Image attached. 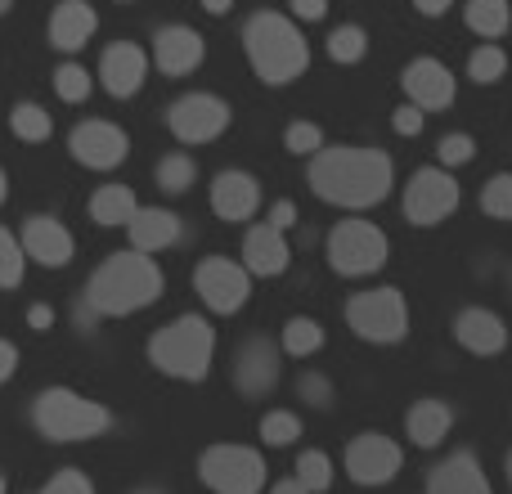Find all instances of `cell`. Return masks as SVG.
Instances as JSON below:
<instances>
[{
  "instance_id": "db71d44e",
  "label": "cell",
  "mask_w": 512,
  "mask_h": 494,
  "mask_svg": "<svg viewBox=\"0 0 512 494\" xmlns=\"http://www.w3.org/2000/svg\"><path fill=\"white\" fill-rule=\"evenodd\" d=\"M0 494H5V477H0Z\"/></svg>"
},
{
  "instance_id": "7a4b0ae2",
  "label": "cell",
  "mask_w": 512,
  "mask_h": 494,
  "mask_svg": "<svg viewBox=\"0 0 512 494\" xmlns=\"http://www.w3.org/2000/svg\"><path fill=\"white\" fill-rule=\"evenodd\" d=\"M162 292V270L144 252H117L90 274L86 306L95 315H135Z\"/></svg>"
},
{
  "instance_id": "cb8c5ba5",
  "label": "cell",
  "mask_w": 512,
  "mask_h": 494,
  "mask_svg": "<svg viewBox=\"0 0 512 494\" xmlns=\"http://www.w3.org/2000/svg\"><path fill=\"white\" fill-rule=\"evenodd\" d=\"M450 427H454V409L445 400H418L405 418V432L418 450H436L450 436Z\"/></svg>"
},
{
  "instance_id": "5bb4252c",
  "label": "cell",
  "mask_w": 512,
  "mask_h": 494,
  "mask_svg": "<svg viewBox=\"0 0 512 494\" xmlns=\"http://www.w3.org/2000/svg\"><path fill=\"white\" fill-rule=\"evenodd\" d=\"M405 95L409 104H418L423 113H432V108H450L454 104V72L445 68L441 59H414L405 68Z\"/></svg>"
},
{
  "instance_id": "bcb514c9",
  "label": "cell",
  "mask_w": 512,
  "mask_h": 494,
  "mask_svg": "<svg viewBox=\"0 0 512 494\" xmlns=\"http://www.w3.org/2000/svg\"><path fill=\"white\" fill-rule=\"evenodd\" d=\"M27 319H32L36 333H45V328L54 324V310H50V306H32V310H27Z\"/></svg>"
},
{
  "instance_id": "7c38bea8",
  "label": "cell",
  "mask_w": 512,
  "mask_h": 494,
  "mask_svg": "<svg viewBox=\"0 0 512 494\" xmlns=\"http://www.w3.org/2000/svg\"><path fill=\"white\" fill-rule=\"evenodd\" d=\"M167 126L176 131V140L185 144H207L230 126V104L216 95H185L171 104L167 113Z\"/></svg>"
},
{
  "instance_id": "ba28073f",
  "label": "cell",
  "mask_w": 512,
  "mask_h": 494,
  "mask_svg": "<svg viewBox=\"0 0 512 494\" xmlns=\"http://www.w3.org/2000/svg\"><path fill=\"white\" fill-rule=\"evenodd\" d=\"M387 256H391L387 234L369 221H342L333 234H328V261H333V270L346 274V279H360V274L382 270Z\"/></svg>"
},
{
  "instance_id": "f1b7e54d",
  "label": "cell",
  "mask_w": 512,
  "mask_h": 494,
  "mask_svg": "<svg viewBox=\"0 0 512 494\" xmlns=\"http://www.w3.org/2000/svg\"><path fill=\"white\" fill-rule=\"evenodd\" d=\"M9 126H14V135H18V140H27V144L50 140V131H54L50 113H45L41 104H18L14 113H9Z\"/></svg>"
},
{
  "instance_id": "8fae6325",
  "label": "cell",
  "mask_w": 512,
  "mask_h": 494,
  "mask_svg": "<svg viewBox=\"0 0 512 494\" xmlns=\"http://www.w3.org/2000/svg\"><path fill=\"white\" fill-rule=\"evenodd\" d=\"M400 463H405L400 445L382 432H364L346 445V472L355 486H387V481H396Z\"/></svg>"
},
{
  "instance_id": "e575fe53",
  "label": "cell",
  "mask_w": 512,
  "mask_h": 494,
  "mask_svg": "<svg viewBox=\"0 0 512 494\" xmlns=\"http://www.w3.org/2000/svg\"><path fill=\"white\" fill-rule=\"evenodd\" d=\"M194 162L185 158V153H171V158L158 162V189H167V194H185L189 185H194Z\"/></svg>"
},
{
  "instance_id": "484cf974",
  "label": "cell",
  "mask_w": 512,
  "mask_h": 494,
  "mask_svg": "<svg viewBox=\"0 0 512 494\" xmlns=\"http://www.w3.org/2000/svg\"><path fill=\"white\" fill-rule=\"evenodd\" d=\"M135 212H140V203H135V194L126 185H104L90 198V221L99 225H131Z\"/></svg>"
},
{
  "instance_id": "8992f818",
  "label": "cell",
  "mask_w": 512,
  "mask_h": 494,
  "mask_svg": "<svg viewBox=\"0 0 512 494\" xmlns=\"http://www.w3.org/2000/svg\"><path fill=\"white\" fill-rule=\"evenodd\" d=\"M346 324L364 337V342L391 346L409 333V306L400 288H369L355 292L351 306H346Z\"/></svg>"
},
{
  "instance_id": "f5cc1de1",
  "label": "cell",
  "mask_w": 512,
  "mask_h": 494,
  "mask_svg": "<svg viewBox=\"0 0 512 494\" xmlns=\"http://www.w3.org/2000/svg\"><path fill=\"white\" fill-rule=\"evenodd\" d=\"M5 9H9V0H0V14H5Z\"/></svg>"
},
{
  "instance_id": "9a60e30c",
  "label": "cell",
  "mask_w": 512,
  "mask_h": 494,
  "mask_svg": "<svg viewBox=\"0 0 512 494\" xmlns=\"http://www.w3.org/2000/svg\"><path fill=\"white\" fill-rule=\"evenodd\" d=\"M144 72H149V59H144L140 45L117 41L104 50V63H99V77H104V90L117 99H131L135 90L144 86Z\"/></svg>"
},
{
  "instance_id": "1f68e13d",
  "label": "cell",
  "mask_w": 512,
  "mask_h": 494,
  "mask_svg": "<svg viewBox=\"0 0 512 494\" xmlns=\"http://www.w3.org/2000/svg\"><path fill=\"white\" fill-rule=\"evenodd\" d=\"M297 481L310 494L333 486V463H328V454L324 450H306V454H301V459H297Z\"/></svg>"
},
{
  "instance_id": "60d3db41",
  "label": "cell",
  "mask_w": 512,
  "mask_h": 494,
  "mask_svg": "<svg viewBox=\"0 0 512 494\" xmlns=\"http://www.w3.org/2000/svg\"><path fill=\"white\" fill-rule=\"evenodd\" d=\"M391 126H396V135H418V131H423V108H418V104L396 108V117H391Z\"/></svg>"
},
{
  "instance_id": "d4e9b609",
  "label": "cell",
  "mask_w": 512,
  "mask_h": 494,
  "mask_svg": "<svg viewBox=\"0 0 512 494\" xmlns=\"http://www.w3.org/2000/svg\"><path fill=\"white\" fill-rule=\"evenodd\" d=\"M131 243L135 252H162V247L180 243V216L167 207H140L131 221Z\"/></svg>"
},
{
  "instance_id": "52a82bcc",
  "label": "cell",
  "mask_w": 512,
  "mask_h": 494,
  "mask_svg": "<svg viewBox=\"0 0 512 494\" xmlns=\"http://www.w3.org/2000/svg\"><path fill=\"white\" fill-rule=\"evenodd\" d=\"M198 477L216 494H261L265 486V459L248 445H212L198 459Z\"/></svg>"
},
{
  "instance_id": "f907efd6",
  "label": "cell",
  "mask_w": 512,
  "mask_h": 494,
  "mask_svg": "<svg viewBox=\"0 0 512 494\" xmlns=\"http://www.w3.org/2000/svg\"><path fill=\"white\" fill-rule=\"evenodd\" d=\"M5 194H9V185H5V171H0V203H5Z\"/></svg>"
},
{
  "instance_id": "ab89813d",
  "label": "cell",
  "mask_w": 512,
  "mask_h": 494,
  "mask_svg": "<svg viewBox=\"0 0 512 494\" xmlns=\"http://www.w3.org/2000/svg\"><path fill=\"white\" fill-rule=\"evenodd\" d=\"M319 144H324V131H319L315 122H292L288 126V153H301V158H306V153H315Z\"/></svg>"
},
{
  "instance_id": "d590c367",
  "label": "cell",
  "mask_w": 512,
  "mask_h": 494,
  "mask_svg": "<svg viewBox=\"0 0 512 494\" xmlns=\"http://www.w3.org/2000/svg\"><path fill=\"white\" fill-rule=\"evenodd\" d=\"M54 90H59L63 104H81L90 95V72L81 63H59L54 68Z\"/></svg>"
},
{
  "instance_id": "d6986e66",
  "label": "cell",
  "mask_w": 512,
  "mask_h": 494,
  "mask_svg": "<svg viewBox=\"0 0 512 494\" xmlns=\"http://www.w3.org/2000/svg\"><path fill=\"white\" fill-rule=\"evenodd\" d=\"M153 59H158V68L167 72V77H185V72H194L198 63H203V36L180 23L162 27V32L153 36Z\"/></svg>"
},
{
  "instance_id": "30bf717a",
  "label": "cell",
  "mask_w": 512,
  "mask_h": 494,
  "mask_svg": "<svg viewBox=\"0 0 512 494\" xmlns=\"http://www.w3.org/2000/svg\"><path fill=\"white\" fill-rule=\"evenodd\" d=\"M194 292L216 310V315H234V310L248 306L252 297V279L239 261L230 256H207L194 270Z\"/></svg>"
},
{
  "instance_id": "8d00e7d4",
  "label": "cell",
  "mask_w": 512,
  "mask_h": 494,
  "mask_svg": "<svg viewBox=\"0 0 512 494\" xmlns=\"http://www.w3.org/2000/svg\"><path fill=\"white\" fill-rule=\"evenodd\" d=\"M23 256H27V247L9 230H0V288H14L23 279Z\"/></svg>"
},
{
  "instance_id": "9c48e42d",
  "label": "cell",
  "mask_w": 512,
  "mask_h": 494,
  "mask_svg": "<svg viewBox=\"0 0 512 494\" xmlns=\"http://www.w3.org/2000/svg\"><path fill=\"white\" fill-rule=\"evenodd\" d=\"M459 180L445 167H423L414 171V180L405 185V216L418 230H432V225L450 221L459 212Z\"/></svg>"
},
{
  "instance_id": "7402d4cb",
  "label": "cell",
  "mask_w": 512,
  "mask_h": 494,
  "mask_svg": "<svg viewBox=\"0 0 512 494\" xmlns=\"http://www.w3.org/2000/svg\"><path fill=\"white\" fill-rule=\"evenodd\" d=\"M292 261V247L288 239H283L279 225H256V230H248V239H243V265H248L252 274H283Z\"/></svg>"
},
{
  "instance_id": "7dc6e473",
  "label": "cell",
  "mask_w": 512,
  "mask_h": 494,
  "mask_svg": "<svg viewBox=\"0 0 512 494\" xmlns=\"http://www.w3.org/2000/svg\"><path fill=\"white\" fill-rule=\"evenodd\" d=\"M414 5H418V14H427V18H441L445 9L454 5V0H414Z\"/></svg>"
},
{
  "instance_id": "4fadbf2b",
  "label": "cell",
  "mask_w": 512,
  "mask_h": 494,
  "mask_svg": "<svg viewBox=\"0 0 512 494\" xmlns=\"http://www.w3.org/2000/svg\"><path fill=\"white\" fill-rule=\"evenodd\" d=\"M68 149H72V158H77L81 167L108 171V167H117V162L126 158V149H131V144H126L122 126H113V122H81L77 131H72Z\"/></svg>"
},
{
  "instance_id": "74e56055",
  "label": "cell",
  "mask_w": 512,
  "mask_h": 494,
  "mask_svg": "<svg viewBox=\"0 0 512 494\" xmlns=\"http://www.w3.org/2000/svg\"><path fill=\"white\" fill-rule=\"evenodd\" d=\"M436 158H441V167H463V162L477 158V140L472 135H445Z\"/></svg>"
},
{
  "instance_id": "d6a6232c",
  "label": "cell",
  "mask_w": 512,
  "mask_h": 494,
  "mask_svg": "<svg viewBox=\"0 0 512 494\" xmlns=\"http://www.w3.org/2000/svg\"><path fill=\"white\" fill-rule=\"evenodd\" d=\"M301 436V418L288 414V409H274V414L261 418V441L274 445V450H283V445H292Z\"/></svg>"
},
{
  "instance_id": "7bdbcfd3",
  "label": "cell",
  "mask_w": 512,
  "mask_h": 494,
  "mask_svg": "<svg viewBox=\"0 0 512 494\" xmlns=\"http://www.w3.org/2000/svg\"><path fill=\"white\" fill-rule=\"evenodd\" d=\"M292 14L306 18V23H319L328 14V0H292Z\"/></svg>"
},
{
  "instance_id": "4dcf8cb0",
  "label": "cell",
  "mask_w": 512,
  "mask_h": 494,
  "mask_svg": "<svg viewBox=\"0 0 512 494\" xmlns=\"http://www.w3.org/2000/svg\"><path fill=\"white\" fill-rule=\"evenodd\" d=\"M481 212L495 216V221H512V176L508 171L486 180V189H481Z\"/></svg>"
},
{
  "instance_id": "e0dca14e",
  "label": "cell",
  "mask_w": 512,
  "mask_h": 494,
  "mask_svg": "<svg viewBox=\"0 0 512 494\" xmlns=\"http://www.w3.org/2000/svg\"><path fill=\"white\" fill-rule=\"evenodd\" d=\"M454 337H459V346L463 351H472V355H499L508 346L504 319H499L495 310H486V306L459 310V319H454Z\"/></svg>"
},
{
  "instance_id": "f35d334b",
  "label": "cell",
  "mask_w": 512,
  "mask_h": 494,
  "mask_svg": "<svg viewBox=\"0 0 512 494\" xmlns=\"http://www.w3.org/2000/svg\"><path fill=\"white\" fill-rule=\"evenodd\" d=\"M36 494H95V486L86 481V472H77V468H63V472H54L50 481H45Z\"/></svg>"
},
{
  "instance_id": "b9f144b4",
  "label": "cell",
  "mask_w": 512,
  "mask_h": 494,
  "mask_svg": "<svg viewBox=\"0 0 512 494\" xmlns=\"http://www.w3.org/2000/svg\"><path fill=\"white\" fill-rule=\"evenodd\" d=\"M301 396H306L310 405H328L333 387H328V378H319V373H306V378H301Z\"/></svg>"
},
{
  "instance_id": "2e32d148",
  "label": "cell",
  "mask_w": 512,
  "mask_h": 494,
  "mask_svg": "<svg viewBox=\"0 0 512 494\" xmlns=\"http://www.w3.org/2000/svg\"><path fill=\"white\" fill-rule=\"evenodd\" d=\"M234 382H239L243 396H265V391L279 382V351H274L265 337L239 346V360H234Z\"/></svg>"
},
{
  "instance_id": "ffe728a7",
  "label": "cell",
  "mask_w": 512,
  "mask_h": 494,
  "mask_svg": "<svg viewBox=\"0 0 512 494\" xmlns=\"http://www.w3.org/2000/svg\"><path fill=\"white\" fill-rule=\"evenodd\" d=\"M427 494H490V481L481 472L477 454L472 450H454L445 463H436L427 477Z\"/></svg>"
},
{
  "instance_id": "f6af8a7d",
  "label": "cell",
  "mask_w": 512,
  "mask_h": 494,
  "mask_svg": "<svg viewBox=\"0 0 512 494\" xmlns=\"http://www.w3.org/2000/svg\"><path fill=\"white\" fill-rule=\"evenodd\" d=\"M14 364H18V351H14V342H0V382L14 373Z\"/></svg>"
},
{
  "instance_id": "3957f363",
  "label": "cell",
  "mask_w": 512,
  "mask_h": 494,
  "mask_svg": "<svg viewBox=\"0 0 512 494\" xmlns=\"http://www.w3.org/2000/svg\"><path fill=\"white\" fill-rule=\"evenodd\" d=\"M243 41H248V59H252L256 77L270 81V86L297 81L310 63L306 41H301V32L283 14H256Z\"/></svg>"
},
{
  "instance_id": "603a6c76",
  "label": "cell",
  "mask_w": 512,
  "mask_h": 494,
  "mask_svg": "<svg viewBox=\"0 0 512 494\" xmlns=\"http://www.w3.org/2000/svg\"><path fill=\"white\" fill-rule=\"evenodd\" d=\"M95 32V9L86 0H59L50 14V45L54 50H81Z\"/></svg>"
},
{
  "instance_id": "c3c4849f",
  "label": "cell",
  "mask_w": 512,
  "mask_h": 494,
  "mask_svg": "<svg viewBox=\"0 0 512 494\" xmlns=\"http://www.w3.org/2000/svg\"><path fill=\"white\" fill-rule=\"evenodd\" d=\"M270 494H310V490H306V486H301V481H297V477H292V481H279V486H274Z\"/></svg>"
},
{
  "instance_id": "4316f807",
  "label": "cell",
  "mask_w": 512,
  "mask_h": 494,
  "mask_svg": "<svg viewBox=\"0 0 512 494\" xmlns=\"http://www.w3.org/2000/svg\"><path fill=\"white\" fill-rule=\"evenodd\" d=\"M463 18H468V27L477 36L499 41V36L512 27V5L508 0H468V5H463Z\"/></svg>"
},
{
  "instance_id": "11a10c76",
  "label": "cell",
  "mask_w": 512,
  "mask_h": 494,
  "mask_svg": "<svg viewBox=\"0 0 512 494\" xmlns=\"http://www.w3.org/2000/svg\"><path fill=\"white\" fill-rule=\"evenodd\" d=\"M144 494H153V490H144Z\"/></svg>"
},
{
  "instance_id": "681fc988",
  "label": "cell",
  "mask_w": 512,
  "mask_h": 494,
  "mask_svg": "<svg viewBox=\"0 0 512 494\" xmlns=\"http://www.w3.org/2000/svg\"><path fill=\"white\" fill-rule=\"evenodd\" d=\"M230 5H234V0H203L207 14H230Z\"/></svg>"
},
{
  "instance_id": "ee69618b",
  "label": "cell",
  "mask_w": 512,
  "mask_h": 494,
  "mask_svg": "<svg viewBox=\"0 0 512 494\" xmlns=\"http://www.w3.org/2000/svg\"><path fill=\"white\" fill-rule=\"evenodd\" d=\"M270 225H279V230L297 225V203H288V198H283V203H274L270 207Z\"/></svg>"
},
{
  "instance_id": "f546056e",
  "label": "cell",
  "mask_w": 512,
  "mask_h": 494,
  "mask_svg": "<svg viewBox=\"0 0 512 494\" xmlns=\"http://www.w3.org/2000/svg\"><path fill=\"white\" fill-rule=\"evenodd\" d=\"M508 72V54L499 50L495 41L490 45H477V50H472V59H468V77L477 81V86H495L499 77H504Z\"/></svg>"
},
{
  "instance_id": "277c9868",
  "label": "cell",
  "mask_w": 512,
  "mask_h": 494,
  "mask_svg": "<svg viewBox=\"0 0 512 494\" xmlns=\"http://www.w3.org/2000/svg\"><path fill=\"white\" fill-rule=\"evenodd\" d=\"M212 355H216V333L198 315H180L176 324L158 328L149 342V360L167 378H185V382H203L212 373Z\"/></svg>"
},
{
  "instance_id": "5b68a950",
  "label": "cell",
  "mask_w": 512,
  "mask_h": 494,
  "mask_svg": "<svg viewBox=\"0 0 512 494\" xmlns=\"http://www.w3.org/2000/svg\"><path fill=\"white\" fill-rule=\"evenodd\" d=\"M32 423L45 441H90V436H104L113 427V414H108L99 400H86L81 391L68 387H50L36 396L32 405Z\"/></svg>"
},
{
  "instance_id": "83f0119b",
  "label": "cell",
  "mask_w": 512,
  "mask_h": 494,
  "mask_svg": "<svg viewBox=\"0 0 512 494\" xmlns=\"http://www.w3.org/2000/svg\"><path fill=\"white\" fill-rule=\"evenodd\" d=\"M319 346H324V324H319V319L297 315L283 324V351L288 355H315Z\"/></svg>"
},
{
  "instance_id": "ac0fdd59",
  "label": "cell",
  "mask_w": 512,
  "mask_h": 494,
  "mask_svg": "<svg viewBox=\"0 0 512 494\" xmlns=\"http://www.w3.org/2000/svg\"><path fill=\"white\" fill-rule=\"evenodd\" d=\"M23 247L36 265L59 270V265L72 261V247L77 243H72V234L63 230V221H54V216H32V221L23 225Z\"/></svg>"
},
{
  "instance_id": "816d5d0a",
  "label": "cell",
  "mask_w": 512,
  "mask_h": 494,
  "mask_svg": "<svg viewBox=\"0 0 512 494\" xmlns=\"http://www.w3.org/2000/svg\"><path fill=\"white\" fill-rule=\"evenodd\" d=\"M508 486H512V454H508Z\"/></svg>"
},
{
  "instance_id": "44dd1931",
  "label": "cell",
  "mask_w": 512,
  "mask_h": 494,
  "mask_svg": "<svg viewBox=\"0 0 512 494\" xmlns=\"http://www.w3.org/2000/svg\"><path fill=\"white\" fill-rule=\"evenodd\" d=\"M256 207H261V185L248 171H221L212 180V212L221 221H248Z\"/></svg>"
},
{
  "instance_id": "836d02e7",
  "label": "cell",
  "mask_w": 512,
  "mask_h": 494,
  "mask_svg": "<svg viewBox=\"0 0 512 494\" xmlns=\"http://www.w3.org/2000/svg\"><path fill=\"white\" fill-rule=\"evenodd\" d=\"M364 50H369V36H364V27H337L333 36H328V54H333L337 63H360Z\"/></svg>"
},
{
  "instance_id": "6da1fadb",
  "label": "cell",
  "mask_w": 512,
  "mask_h": 494,
  "mask_svg": "<svg viewBox=\"0 0 512 494\" xmlns=\"http://www.w3.org/2000/svg\"><path fill=\"white\" fill-rule=\"evenodd\" d=\"M396 167L382 149H319L310 162V189L333 207H373L391 194Z\"/></svg>"
}]
</instances>
